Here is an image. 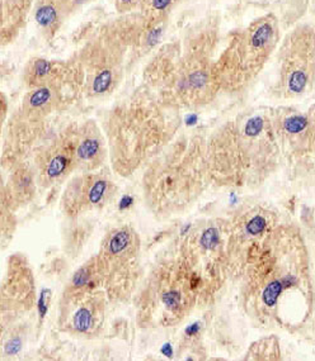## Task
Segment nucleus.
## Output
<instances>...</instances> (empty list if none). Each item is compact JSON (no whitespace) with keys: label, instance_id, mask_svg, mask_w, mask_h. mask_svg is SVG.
I'll list each match as a JSON object with an SVG mask.
<instances>
[{"label":"nucleus","instance_id":"nucleus-1","mask_svg":"<svg viewBox=\"0 0 315 361\" xmlns=\"http://www.w3.org/2000/svg\"><path fill=\"white\" fill-rule=\"evenodd\" d=\"M238 302L253 326L297 335L315 316V281L302 228L280 222L246 259Z\"/></svg>","mask_w":315,"mask_h":361},{"label":"nucleus","instance_id":"nucleus-2","mask_svg":"<svg viewBox=\"0 0 315 361\" xmlns=\"http://www.w3.org/2000/svg\"><path fill=\"white\" fill-rule=\"evenodd\" d=\"M208 173L214 187L256 190L283 166L268 113H242L206 137Z\"/></svg>","mask_w":315,"mask_h":361},{"label":"nucleus","instance_id":"nucleus-3","mask_svg":"<svg viewBox=\"0 0 315 361\" xmlns=\"http://www.w3.org/2000/svg\"><path fill=\"white\" fill-rule=\"evenodd\" d=\"M211 185L206 136L194 132L177 135L141 174L144 204L158 221L187 212Z\"/></svg>","mask_w":315,"mask_h":361},{"label":"nucleus","instance_id":"nucleus-4","mask_svg":"<svg viewBox=\"0 0 315 361\" xmlns=\"http://www.w3.org/2000/svg\"><path fill=\"white\" fill-rule=\"evenodd\" d=\"M176 109L163 104L145 87L116 104L102 128L107 138L111 171L130 178L143 171L153 157L177 136Z\"/></svg>","mask_w":315,"mask_h":361},{"label":"nucleus","instance_id":"nucleus-5","mask_svg":"<svg viewBox=\"0 0 315 361\" xmlns=\"http://www.w3.org/2000/svg\"><path fill=\"white\" fill-rule=\"evenodd\" d=\"M133 302L136 324L143 330L176 327L201 310L195 281L174 243L154 260Z\"/></svg>","mask_w":315,"mask_h":361},{"label":"nucleus","instance_id":"nucleus-6","mask_svg":"<svg viewBox=\"0 0 315 361\" xmlns=\"http://www.w3.org/2000/svg\"><path fill=\"white\" fill-rule=\"evenodd\" d=\"M227 237V217H210L197 221L173 241L195 281L201 310L214 305L232 281Z\"/></svg>","mask_w":315,"mask_h":361},{"label":"nucleus","instance_id":"nucleus-7","mask_svg":"<svg viewBox=\"0 0 315 361\" xmlns=\"http://www.w3.org/2000/svg\"><path fill=\"white\" fill-rule=\"evenodd\" d=\"M276 20L263 17L232 41L220 60L215 63L221 92L240 93L256 80L276 47Z\"/></svg>","mask_w":315,"mask_h":361},{"label":"nucleus","instance_id":"nucleus-8","mask_svg":"<svg viewBox=\"0 0 315 361\" xmlns=\"http://www.w3.org/2000/svg\"><path fill=\"white\" fill-rule=\"evenodd\" d=\"M101 269L102 287L111 305L131 300L144 278L143 243L130 224L108 231L95 252Z\"/></svg>","mask_w":315,"mask_h":361},{"label":"nucleus","instance_id":"nucleus-9","mask_svg":"<svg viewBox=\"0 0 315 361\" xmlns=\"http://www.w3.org/2000/svg\"><path fill=\"white\" fill-rule=\"evenodd\" d=\"M270 116L290 180L315 188V106L308 112L281 106Z\"/></svg>","mask_w":315,"mask_h":361},{"label":"nucleus","instance_id":"nucleus-10","mask_svg":"<svg viewBox=\"0 0 315 361\" xmlns=\"http://www.w3.org/2000/svg\"><path fill=\"white\" fill-rule=\"evenodd\" d=\"M125 41L106 33L87 44L76 59L83 70V93L92 100L106 99L120 87L125 71Z\"/></svg>","mask_w":315,"mask_h":361},{"label":"nucleus","instance_id":"nucleus-11","mask_svg":"<svg viewBox=\"0 0 315 361\" xmlns=\"http://www.w3.org/2000/svg\"><path fill=\"white\" fill-rule=\"evenodd\" d=\"M229 219L227 254L230 264V279L239 281L246 259L259 243L281 222L275 207L263 202H252L240 206Z\"/></svg>","mask_w":315,"mask_h":361},{"label":"nucleus","instance_id":"nucleus-12","mask_svg":"<svg viewBox=\"0 0 315 361\" xmlns=\"http://www.w3.org/2000/svg\"><path fill=\"white\" fill-rule=\"evenodd\" d=\"M109 305L103 289L64 288L57 308V329L69 336L95 338L101 335L106 324Z\"/></svg>","mask_w":315,"mask_h":361},{"label":"nucleus","instance_id":"nucleus-13","mask_svg":"<svg viewBox=\"0 0 315 361\" xmlns=\"http://www.w3.org/2000/svg\"><path fill=\"white\" fill-rule=\"evenodd\" d=\"M78 131L79 122H70L49 140H44L32 154L30 160L40 189H55L78 173Z\"/></svg>","mask_w":315,"mask_h":361},{"label":"nucleus","instance_id":"nucleus-14","mask_svg":"<svg viewBox=\"0 0 315 361\" xmlns=\"http://www.w3.org/2000/svg\"><path fill=\"white\" fill-rule=\"evenodd\" d=\"M119 185L107 169L98 171H78L64 185L60 209L68 219L89 217L112 204Z\"/></svg>","mask_w":315,"mask_h":361},{"label":"nucleus","instance_id":"nucleus-15","mask_svg":"<svg viewBox=\"0 0 315 361\" xmlns=\"http://www.w3.org/2000/svg\"><path fill=\"white\" fill-rule=\"evenodd\" d=\"M36 279L28 259L14 254L8 259L0 286L1 331L25 317L36 305Z\"/></svg>","mask_w":315,"mask_h":361},{"label":"nucleus","instance_id":"nucleus-16","mask_svg":"<svg viewBox=\"0 0 315 361\" xmlns=\"http://www.w3.org/2000/svg\"><path fill=\"white\" fill-rule=\"evenodd\" d=\"M22 78L27 90L40 87H60L84 94L83 70L78 60L59 61L44 57H32L25 66Z\"/></svg>","mask_w":315,"mask_h":361},{"label":"nucleus","instance_id":"nucleus-17","mask_svg":"<svg viewBox=\"0 0 315 361\" xmlns=\"http://www.w3.org/2000/svg\"><path fill=\"white\" fill-rule=\"evenodd\" d=\"M76 160L78 171H98L109 164L107 138L95 119L79 122Z\"/></svg>","mask_w":315,"mask_h":361},{"label":"nucleus","instance_id":"nucleus-18","mask_svg":"<svg viewBox=\"0 0 315 361\" xmlns=\"http://www.w3.org/2000/svg\"><path fill=\"white\" fill-rule=\"evenodd\" d=\"M1 184V203L11 207L16 212L28 206L36 198L38 187L37 176L31 160L17 162L4 170Z\"/></svg>","mask_w":315,"mask_h":361},{"label":"nucleus","instance_id":"nucleus-19","mask_svg":"<svg viewBox=\"0 0 315 361\" xmlns=\"http://www.w3.org/2000/svg\"><path fill=\"white\" fill-rule=\"evenodd\" d=\"M76 11V0H36L33 19L41 36L50 42Z\"/></svg>","mask_w":315,"mask_h":361},{"label":"nucleus","instance_id":"nucleus-20","mask_svg":"<svg viewBox=\"0 0 315 361\" xmlns=\"http://www.w3.org/2000/svg\"><path fill=\"white\" fill-rule=\"evenodd\" d=\"M36 0H1V46L12 44L27 25Z\"/></svg>","mask_w":315,"mask_h":361},{"label":"nucleus","instance_id":"nucleus-21","mask_svg":"<svg viewBox=\"0 0 315 361\" xmlns=\"http://www.w3.org/2000/svg\"><path fill=\"white\" fill-rule=\"evenodd\" d=\"M95 232V224L89 217L68 219L63 232L64 255L76 260L87 247Z\"/></svg>","mask_w":315,"mask_h":361},{"label":"nucleus","instance_id":"nucleus-22","mask_svg":"<svg viewBox=\"0 0 315 361\" xmlns=\"http://www.w3.org/2000/svg\"><path fill=\"white\" fill-rule=\"evenodd\" d=\"M246 360H281L283 359V351H281V343L278 336L270 335V336L262 337L249 346L246 350Z\"/></svg>","mask_w":315,"mask_h":361},{"label":"nucleus","instance_id":"nucleus-23","mask_svg":"<svg viewBox=\"0 0 315 361\" xmlns=\"http://www.w3.org/2000/svg\"><path fill=\"white\" fill-rule=\"evenodd\" d=\"M176 0H141L140 13L149 28L162 23L170 14Z\"/></svg>","mask_w":315,"mask_h":361},{"label":"nucleus","instance_id":"nucleus-24","mask_svg":"<svg viewBox=\"0 0 315 361\" xmlns=\"http://www.w3.org/2000/svg\"><path fill=\"white\" fill-rule=\"evenodd\" d=\"M16 211L11 207L1 203V221H0V228H1V240L3 243L6 238H12L13 233L16 231L17 226V218H16Z\"/></svg>","mask_w":315,"mask_h":361},{"label":"nucleus","instance_id":"nucleus-25","mask_svg":"<svg viewBox=\"0 0 315 361\" xmlns=\"http://www.w3.org/2000/svg\"><path fill=\"white\" fill-rule=\"evenodd\" d=\"M141 0H114L116 11L120 14H127L139 9Z\"/></svg>","mask_w":315,"mask_h":361},{"label":"nucleus","instance_id":"nucleus-26","mask_svg":"<svg viewBox=\"0 0 315 361\" xmlns=\"http://www.w3.org/2000/svg\"><path fill=\"white\" fill-rule=\"evenodd\" d=\"M90 1H95V0H76V9L81 8V6H85V4H88Z\"/></svg>","mask_w":315,"mask_h":361}]
</instances>
